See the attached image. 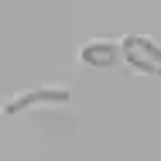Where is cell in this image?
I'll return each mask as SVG.
<instances>
[{"instance_id":"cell-1","label":"cell","mask_w":161,"mask_h":161,"mask_svg":"<svg viewBox=\"0 0 161 161\" xmlns=\"http://www.w3.org/2000/svg\"><path fill=\"white\" fill-rule=\"evenodd\" d=\"M72 99V93L65 86H38V89H24V93H14L0 103V113L3 117H17L24 110H34V106H65Z\"/></svg>"},{"instance_id":"cell-2","label":"cell","mask_w":161,"mask_h":161,"mask_svg":"<svg viewBox=\"0 0 161 161\" xmlns=\"http://www.w3.org/2000/svg\"><path fill=\"white\" fill-rule=\"evenodd\" d=\"M120 52H124V62L134 72H144V75H161V45L147 34H127L120 41Z\"/></svg>"},{"instance_id":"cell-3","label":"cell","mask_w":161,"mask_h":161,"mask_svg":"<svg viewBox=\"0 0 161 161\" xmlns=\"http://www.w3.org/2000/svg\"><path fill=\"white\" fill-rule=\"evenodd\" d=\"M79 62L89 65V69H113L117 62H124L120 41H113V38H89V41H82Z\"/></svg>"}]
</instances>
